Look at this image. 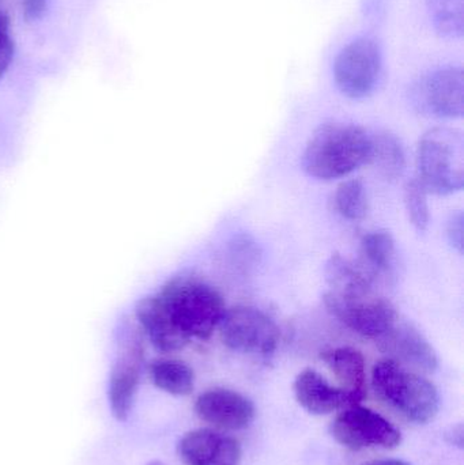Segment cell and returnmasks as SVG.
Here are the masks:
<instances>
[{"label":"cell","mask_w":464,"mask_h":465,"mask_svg":"<svg viewBox=\"0 0 464 465\" xmlns=\"http://www.w3.org/2000/svg\"><path fill=\"white\" fill-rule=\"evenodd\" d=\"M370 135L359 125H321L305 147L302 166L310 176L334 180L348 176L370 163Z\"/></svg>","instance_id":"1"},{"label":"cell","mask_w":464,"mask_h":465,"mask_svg":"<svg viewBox=\"0 0 464 465\" xmlns=\"http://www.w3.org/2000/svg\"><path fill=\"white\" fill-rule=\"evenodd\" d=\"M158 297L174 324L190 341L212 338L226 312L222 295L206 282L193 276L172 279Z\"/></svg>","instance_id":"2"},{"label":"cell","mask_w":464,"mask_h":465,"mask_svg":"<svg viewBox=\"0 0 464 465\" xmlns=\"http://www.w3.org/2000/svg\"><path fill=\"white\" fill-rule=\"evenodd\" d=\"M376 395L411 422H429L440 406L438 390L432 382L395 361L376 363L372 371Z\"/></svg>","instance_id":"3"},{"label":"cell","mask_w":464,"mask_h":465,"mask_svg":"<svg viewBox=\"0 0 464 465\" xmlns=\"http://www.w3.org/2000/svg\"><path fill=\"white\" fill-rule=\"evenodd\" d=\"M419 180L428 193L451 195L464 184V139L452 128L428 131L417 149Z\"/></svg>","instance_id":"4"},{"label":"cell","mask_w":464,"mask_h":465,"mask_svg":"<svg viewBox=\"0 0 464 465\" xmlns=\"http://www.w3.org/2000/svg\"><path fill=\"white\" fill-rule=\"evenodd\" d=\"M327 311L353 332L378 339L400 319L398 312L386 298L370 292L364 295L324 294Z\"/></svg>","instance_id":"5"},{"label":"cell","mask_w":464,"mask_h":465,"mask_svg":"<svg viewBox=\"0 0 464 465\" xmlns=\"http://www.w3.org/2000/svg\"><path fill=\"white\" fill-rule=\"evenodd\" d=\"M218 328L221 341L228 349L245 354H272L280 341L277 324L266 313L250 306L226 311Z\"/></svg>","instance_id":"6"},{"label":"cell","mask_w":464,"mask_h":465,"mask_svg":"<svg viewBox=\"0 0 464 465\" xmlns=\"http://www.w3.org/2000/svg\"><path fill=\"white\" fill-rule=\"evenodd\" d=\"M380 73V46L370 38L351 41L335 60V84L342 94L353 100L368 97L375 90Z\"/></svg>","instance_id":"7"},{"label":"cell","mask_w":464,"mask_h":465,"mask_svg":"<svg viewBox=\"0 0 464 465\" xmlns=\"http://www.w3.org/2000/svg\"><path fill=\"white\" fill-rule=\"evenodd\" d=\"M332 437L349 450L398 447L402 441L400 431L386 418L372 410L356 404L342 410L332 420Z\"/></svg>","instance_id":"8"},{"label":"cell","mask_w":464,"mask_h":465,"mask_svg":"<svg viewBox=\"0 0 464 465\" xmlns=\"http://www.w3.org/2000/svg\"><path fill=\"white\" fill-rule=\"evenodd\" d=\"M142 362L143 347L141 339L135 333H130L120 341L119 352L109 382V404L112 414L120 422L130 417L138 390Z\"/></svg>","instance_id":"9"},{"label":"cell","mask_w":464,"mask_h":465,"mask_svg":"<svg viewBox=\"0 0 464 465\" xmlns=\"http://www.w3.org/2000/svg\"><path fill=\"white\" fill-rule=\"evenodd\" d=\"M376 344L389 360L405 368L424 373H433L438 369V354L432 344L414 325L400 319L380 338L376 339Z\"/></svg>","instance_id":"10"},{"label":"cell","mask_w":464,"mask_h":465,"mask_svg":"<svg viewBox=\"0 0 464 465\" xmlns=\"http://www.w3.org/2000/svg\"><path fill=\"white\" fill-rule=\"evenodd\" d=\"M294 395L300 406L313 415H329L360 404L365 391H349L330 384L321 373L305 369L294 381Z\"/></svg>","instance_id":"11"},{"label":"cell","mask_w":464,"mask_h":465,"mask_svg":"<svg viewBox=\"0 0 464 465\" xmlns=\"http://www.w3.org/2000/svg\"><path fill=\"white\" fill-rule=\"evenodd\" d=\"M195 411L204 422L223 430H242L255 420L252 401L236 391L215 388L199 396Z\"/></svg>","instance_id":"12"},{"label":"cell","mask_w":464,"mask_h":465,"mask_svg":"<svg viewBox=\"0 0 464 465\" xmlns=\"http://www.w3.org/2000/svg\"><path fill=\"white\" fill-rule=\"evenodd\" d=\"M420 103L428 114L447 119L463 116L464 81L460 68L449 67L428 76L420 87Z\"/></svg>","instance_id":"13"},{"label":"cell","mask_w":464,"mask_h":465,"mask_svg":"<svg viewBox=\"0 0 464 465\" xmlns=\"http://www.w3.org/2000/svg\"><path fill=\"white\" fill-rule=\"evenodd\" d=\"M179 455L185 465H240L242 453L232 437L198 429L180 440Z\"/></svg>","instance_id":"14"},{"label":"cell","mask_w":464,"mask_h":465,"mask_svg":"<svg viewBox=\"0 0 464 465\" xmlns=\"http://www.w3.org/2000/svg\"><path fill=\"white\" fill-rule=\"evenodd\" d=\"M136 317L150 341L160 351H179L190 343V339L174 324L158 295L142 300L136 306Z\"/></svg>","instance_id":"15"},{"label":"cell","mask_w":464,"mask_h":465,"mask_svg":"<svg viewBox=\"0 0 464 465\" xmlns=\"http://www.w3.org/2000/svg\"><path fill=\"white\" fill-rule=\"evenodd\" d=\"M329 292L337 295H364L373 292L376 279L360 262H351L342 254H332L326 265Z\"/></svg>","instance_id":"16"},{"label":"cell","mask_w":464,"mask_h":465,"mask_svg":"<svg viewBox=\"0 0 464 465\" xmlns=\"http://www.w3.org/2000/svg\"><path fill=\"white\" fill-rule=\"evenodd\" d=\"M321 360L341 382V387L349 391H365V360L359 350L340 347L321 354Z\"/></svg>","instance_id":"17"},{"label":"cell","mask_w":464,"mask_h":465,"mask_svg":"<svg viewBox=\"0 0 464 465\" xmlns=\"http://www.w3.org/2000/svg\"><path fill=\"white\" fill-rule=\"evenodd\" d=\"M389 180L397 179L405 171L406 155L397 136L389 133L370 136V163Z\"/></svg>","instance_id":"18"},{"label":"cell","mask_w":464,"mask_h":465,"mask_svg":"<svg viewBox=\"0 0 464 465\" xmlns=\"http://www.w3.org/2000/svg\"><path fill=\"white\" fill-rule=\"evenodd\" d=\"M150 376L155 387L174 396L190 395L195 387L193 369L182 361H155L150 366Z\"/></svg>","instance_id":"19"},{"label":"cell","mask_w":464,"mask_h":465,"mask_svg":"<svg viewBox=\"0 0 464 465\" xmlns=\"http://www.w3.org/2000/svg\"><path fill=\"white\" fill-rule=\"evenodd\" d=\"M395 260V241L389 232H368L361 240V259L360 262L368 272L378 278L392 268Z\"/></svg>","instance_id":"20"},{"label":"cell","mask_w":464,"mask_h":465,"mask_svg":"<svg viewBox=\"0 0 464 465\" xmlns=\"http://www.w3.org/2000/svg\"><path fill=\"white\" fill-rule=\"evenodd\" d=\"M335 207L343 218L360 221L368 214V196L361 180H348L338 187Z\"/></svg>","instance_id":"21"},{"label":"cell","mask_w":464,"mask_h":465,"mask_svg":"<svg viewBox=\"0 0 464 465\" xmlns=\"http://www.w3.org/2000/svg\"><path fill=\"white\" fill-rule=\"evenodd\" d=\"M433 19L441 35L460 37L463 33V0H432Z\"/></svg>","instance_id":"22"},{"label":"cell","mask_w":464,"mask_h":465,"mask_svg":"<svg viewBox=\"0 0 464 465\" xmlns=\"http://www.w3.org/2000/svg\"><path fill=\"white\" fill-rule=\"evenodd\" d=\"M405 206L411 225L419 232L427 231L430 223L428 193L417 179L411 180L406 184Z\"/></svg>","instance_id":"23"},{"label":"cell","mask_w":464,"mask_h":465,"mask_svg":"<svg viewBox=\"0 0 464 465\" xmlns=\"http://www.w3.org/2000/svg\"><path fill=\"white\" fill-rule=\"evenodd\" d=\"M229 254H231L233 265L237 264V267L245 270V268L252 267V264L258 262L259 248L250 237L242 235V237L234 238L232 241L231 246H229Z\"/></svg>","instance_id":"24"},{"label":"cell","mask_w":464,"mask_h":465,"mask_svg":"<svg viewBox=\"0 0 464 465\" xmlns=\"http://www.w3.org/2000/svg\"><path fill=\"white\" fill-rule=\"evenodd\" d=\"M14 38L11 35L10 18L7 14L0 16V79L7 73L14 57Z\"/></svg>","instance_id":"25"},{"label":"cell","mask_w":464,"mask_h":465,"mask_svg":"<svg viewBox=\"0 0 464 465\" xmlns=\"http://www.w3.org/2000/svg\"><path fill=\"white\" fill-rule=\"evenodd\" d=\"M463 213L458 212L451 215L447 223V238L452 248L457 249L459 253L463 252Z\"/></svg>","instance_id":"26"},{"label":"cell","mask_w":464,"mask_h":465,"mask_svg":"<svg viewBox=\"0 0 464 465\" xmlns=\"http://www.w3.org/2000/svg\"><path fill=\"white\" fill-rule=\"evenodd\" d=\"M22 15L27 22H35L43 18L48 7V0H19Z\"/></svg>","instance_id":"27"},{"label":"cell","mask_w":464,"mask_h":465,"mask_svg":"<svg viewBox=\"0 0 464 465\" xmlns=\"http://www.w3.org/2000/svg\"><path fill=\"white\" fill-rule=\"evenodd\" d=\"M447 441L451 445H455L458 448H463L464 430L462 423L459 425L452 426L446 434Z\"/></svg>","instance_id":"28"},{"label":"cell","mask_w":464,"mask_h":465,"mask_svg":"<svg viewBox=\"0 0 464 465\" xmlns=\"http://www.w3.org/2000/svg\"><path fill=\"white\" fill-rule=\"evenodd\" d=\"M364 465H410L402 460H376Z\"/></svg>","instance_id":"29"},{"label":"cell","mask_w":464,"mask_h":465,"mask_svg":"<svg viewBox=\"0 0 464 465\" xmlns=\"http://www.w3.org/2000/svg\"><path fill=\"white\" fill-rule=\"evenodd\" d=\"M146 465H166V464L161 463V461H158V460H154V461H150V463H147Z\"/></svg>","instance_id":"30"},{"label":"cell","mask_w":464,"mask_h":465,"mask_svg":"<svg viewBox=\"0 0 464 465\" xmlns=\"http://www.w3.org/2000/svg\"><path fill=\"white\" fill-rule=\"evenodd\" d=\"M2 3H3V0H0V16H2V15H3V14H5V13H3V11H2Z\"/></svg>","instance_id":"31"}]
</instances>
